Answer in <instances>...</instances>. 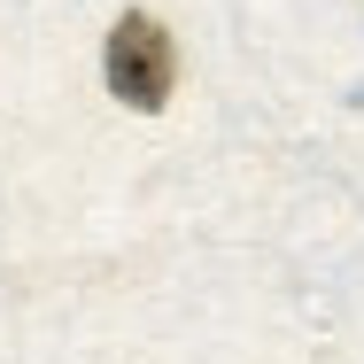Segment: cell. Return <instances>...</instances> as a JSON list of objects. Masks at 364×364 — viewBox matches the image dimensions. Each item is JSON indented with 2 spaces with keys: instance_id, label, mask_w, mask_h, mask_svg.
<instances>
[{
  "instance_id": "6da1fadb",
  "label": "cell",
  "mask_w": 364,
  "mask_h": 364,
  "mask_svg": "<svg viewBox=\"0 0 364 364\" xmlns=\"http://www.w3.org/2000/svg\"><path fill=\"white\" fill-rule=\"evenodd\" d=\"M101 77H109V93H117L124 109L155 117V109L171 101V85H178V47H171V31H163L147 8H124V16L109 23V63H101Z\"/></svg>"
}]
</instances>
